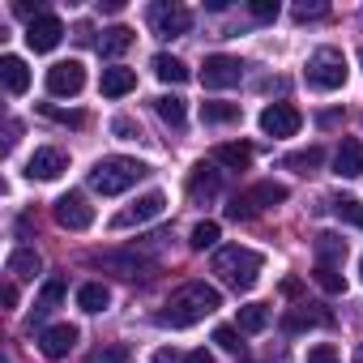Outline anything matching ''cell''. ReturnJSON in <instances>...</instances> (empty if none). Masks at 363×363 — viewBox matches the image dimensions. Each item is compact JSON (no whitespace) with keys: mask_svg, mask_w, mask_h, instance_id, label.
<instances>
[{"mask_svg":"<svg viewBox=\"0 0 363 363\" xmlns=\"http://www.w3.org/2000/svg\"><path fill=\"white\" fill-rule=\"evenodd\" d=\"M218 308H223L218 286L189 282V286H179V291L167 299V308L158 312V325H162V329H189V325L206 320V316H210V312H218Z\"/></svg>","mask_w":363,"mask_h":363,"instance_id":"cell-1","label":"cell"},{"mask_svg":"<svg viewBox=\"0 0 363 363\" xmlns=\"http://www.w3.org/2000/svg\"><path fill=\"white\" fill-rule=\"evenodd\" d=\"M265 269V257L257 248H244V244H227L214 252V274L231 286V291H252L257 278Z\"/></svg>","mask_w":363,"mask_h":363,"instance_id":"cell-2","label":"cell"},{"mask_svg":"<svg viewBox=\"0 0 363 363\" xmlns=\"http://www.w3.org/2000/svg\"><path fill=\"white\" fill-rule=\"evenodd\" d=\"M145 175H150V167H145L141 158L111 154V158H99V162L90 167V189L103 193V197H120V193H128L137 179H145Z\"/></svg>","mask_w":363,"mask_h":363,"instance_id":"cell-3","label":"cell"},{"mask_svg":"<svg viewBox=\"0 0 363 363\" xmlns=\"http://www.w3.org/2000/svg\"><path fill=\"white\" fill-rule=\"evenodd\" d=\"M308 86L312 90H342L346 86V56L337 48H320L308 56Z\"/></svg>","mask_w":363,"mask_h":363,"instance_id":"cell-4","label":"cell"},{"mask_svg":"<svg viewBox=\"0 0 363 363\" xmlns=\"http://www.w3.org/2000/svg\"><path fill=\"white\" fill-rule=\"evenodd\" d=\"M278 201H286V184H278V179H261V184H252L248 193L231 197L227 214L240 223V218H252L257 210H265V206H278Z\"/></svg>","mask_w":363,"mask_h":363,"instance_id":"cell-5","label":"cell"},{"mask_svg":"<svg viewBox=\"0 0 363 363\" xmlns=\"http://www.w3.org/2000/svg\"><path fill=\"white\" fill-rule=\"evenodd\" d=\"M150 26L158 39H179L193 30V13L184 5H175V0H162V5H150Z\"/></svg>","mask_w":363,"mask_h":363,"instance_id":"cell-6","label":"cell"},{"mask_svg":"<svg viewBox=\"0 0 363 363\" xmlns=\"http://www.w3.org/2000/svg\"><path fill=\"white\" fill-rule=\"evenodd\" d=\"M240 77H244V60L240 56H206V65H201V86L206 90H231V86H240Z\"/></svg>","mask_w":363,"mask_h":363,"instance_id":"cell-7","label":"cell"},{"mask_svg":"<svg viewBox=\"0 0 363 363\" xmlns=\"http://www.w3.org/2000/svg\"><path fill=\"white\" fill-rule=\"evenodd\" d=\"M162 210H167V197L162 193H145V197H137L128 210H120L116 218H111V231H128V227H145V223H154V218H162Z\"/></svg>","mask_w":363,"mask_h":363,"instance_id":"cell-8","label":"cell"},{"mask_svg":"<svg viewBox=\"0 0 363 363\" xmlns=\"http://www.w3.org/2000/svg\"><path fill=\"white\" fill-rule=\"evenodd\" d=\"M82 86H86V65L82 60H60V65L48 69V94L73 99V94H82Z\"/></svg>","mask_w":363,"mask_h":363,"instance_id":"cell-9","label":"cell"},{"mask_svg":"<svg viewBox=\"0 0 363 363\" xmlns=\"http://www.w3.org/2000/svg\"><path fill=\"white\" fill-rule=\"evenodd\" d=\"M299 124H303V116H299L291 103H269V107L261 111V133H265V137H295Z\"/></svg>","mask_w":363,"mask_h":363,"instance_id":"cell-10","label":"cell"},{"mask_svg":"<svg viewBox=\"0 0 363 363\" xmlns=\"http://www.w3.org/2000/svg\"><path fill=\"white\" fill-rule=\"evenodd\" d=\"M56 223H60L65 231H86V227L94 223V206H90L82 193H65V197L56 201Z\"/></svg>","mask_w":363,"mask_h":363,"instance_id":"cell-11","label":"cell"},{"mask_svg":"<svg viewBox=\"0 0 363 363\" xmlns=\"http://www.w3.org/2000/svg\"><path fill=\"white\" fill-rule=\"evenodd\" d=\"M60 39H65V22H60L56 13H43V18H35V22L26 26V48H30V52H52Z\"/></svg>","mask_w":363,"mask_h":363,"instance_id":"cell-12","label":"cell"},{"mask_svg":"<svg viewBox=\"0 0 363 363\" xmlns=\"http://www.w3.org/2000/svg\"><path fill=\"white\" fill-rule=\"evenodd\" d=\"M90 265L99 269H111L120 278H145V269H154V261L137 257V252H103V257H90Z\"/></svg>","mask_w":363,"mask_h":363,"instance_id":"cell-13","label":"cell"},{"mask_svg":"<svg viewBox=\"0 0 363 363\" xmlns=\"http://www.w3.org/2000/svg\"><path fill=\"white\" fill-rule=\"evenodd\" d=\"M65 167H69V158H65L60 150H52V145L35 150V154L26 158V175H30V179H56V175H65Z\"/></svg>","mask_w":363,"mask_h":363,"instance_id":"cell-14","label":"cell"},{"mask_svg":"<svg viewBox=\"0 0 363 363\" xmlns=\"http://www.w3.org/2000/svg\"><path fill=\"white\" fill-rule=\"evenodd\" d=\"M333 175H342V179L363 175V141L359 137H342V145L333 154Z\"/></svg>","mask_w":363,"mask_h":363,"instance_id":"cell-15","label":"cell"},{"mask_svg":"<svg viewBox=\"0 0 363 363\" xmlns=\"http://www.w3.org/2000/svg\"><path fill=\"white\" fill-rule=\"evenodd\" d=\"M218 189H223V175H218L210 162H197L193 175H189V197H193V201H214Z\"/></svg>","mask_w":363,"mask_h":363,"instance_id":"cell-16","label":"cell"},{"mask_svg":"<svg viewBox=\"0 0 363 363\" xmlns=\"http://www.w3.org/2000/svg\"><path fill=\"white\" fill-rule=\"evenodd\" d=\"M73 346H77V329H73V325H52V329L39 333V350H43L48 359H65Z\"/></svg>","mask_w":363,"mask_h":363,"instance_id":"cell-17","label":"cell"},{"mask_svg":"<svg viewBox=\"0 0 363 363\" xmlns=\"http://www.w3.org/2000/svg\"><path fill=\"white\" fill-rule=\"evenodd\" d=\"M333 316L320 308V303H299V308H291L286 316H282V329L286 333H303V329H312V325H329Z\"/></svg>","mask_w":363,"mask_h":363,"instance_id":"cell-18","label":"cell"},{"mask_svg":"<svg viewBox=\"0 0 363 363\" xmlns=\"http://www.w3.org/2000/svg\"><path fill=\"white\" fill-rule=\"evenodd\" d=\"M99 90H103L107 99H124V94H133V90H137V73H133V69H124V65H111V69H103Z\"/></svg>","mask_w":363,"mask_h":363,"instance_id":"cell-19","label":"cell"},{"mask_svg":"<svg viewBox=\"0 0 363 363\" xmlns=\"http://www.w3.org/2000/svg\"><path fill=\"white\" fill-rule=\"evenodd\" d=\"M0 77H5L9 94H26L30 90V69H26L22 56H0Z\"/></svg>","mask_w":363,"mask_h":363,"instance_id":"cell-20","label":"cell"},{"mask_svg":"<svg viewBox=\"0 0 363 363\" xmlns=\"http://www.w3.org/2000/svg\"><path fill=\"white\" fill-rule=\"evenodd\" d=\"M214 162L227 171H244L252 162V145L248 141H223V145H214Z\"/></svg>","mask_w":363,"mask_h":363,"instance_id":"cell-21","label":"cell"},{"mask_svg":"<svg viewBox=\"0 0 363 363\" xmlns=\"http://www.w3.org/2000/svg\"><path fill=\"white\" fill-rule=\"evenodd\" d=\"M150 69H154V77L167 82V86L189 82V65H184V60H175V56H167V52H158V56L150 60Z\"/></svg>","mask_w":363,"mask_h":363,"instance_id":"cell-22","label":"cell"},{"mask_svg":"<svg viewBox=\"0 0 363 363\" xmlns=\"http://www.w3.org/2000/svg\"><path fill=\"white\" fill-rule=\"evenodd\" d=\"M65 291H69V286H65V278H48V282H43L39 303H35V316H30V329H35V325H39V320H43V316L60 303V299H65Z\"/></svg>","mask_w":363,"mask_h":363,"instance_id":"cell-23","label":"cell"},{"mask_svg":"<svg viewBox=\"0 0 363 363\" xmlns=\"http://www.w3.org/2000/svg\"><path fill=\"white\" fill-rule=\"evenodd\" d=\"M43 269V257L35 252V248H18V252H9V274L13 278H26V282H35V274Z\"/></svg>","mask_w":363,"mask_h":363,"instance_id":"cell-24","label":"cell"},{"mask_svg":"<svg viewBox=\"0 0 363 363\" xmlns=\"http://www.w3.org/2000/svg\"><path fill=\"white\" fill-rule=\"evenodd\" d=\"M154 111H158V120H162V124H171V128H184V120H189V107H184V99H175V94H162V99H154Z\"/></svg>","mask_w":363,"mask_h":363,"instance_id":"cell-25","label":"cell"},{"mask_svg":"<svg viewBox=\"0 0 363 363\" xmlns=\"http://www.w3.org/2000/svg\"><path fill=\"white\" fill-rule=\"evenodd\" d=\"M312 278L325 295H342L346 291V278H342V265H329V261H316L312 265Z\"/></svg>","mask_w":363,"mask_h":363,"instance_id":"cell-26","label":"cell"},{"mask_svg":"<svg viewBox=\"0 0 363 363\" xmlns=\"http://www.w3.org/2000/svg\"><path fill=\"white\" fill-rule=\"evenodd\" d=\"M107 303H111V291H107L103 282H86V286L77 291V308H82V312H90V316H99Z\"/></svg>","mask_w":363,"mask_h":363,"instance_id":"cell-27","label":"cell"},{"mask_svg":"<svg viewBox=\"0 0 363 363\" xmlns=\"http://www.w3.org/2000/svg\"><path fill=\"white\" fill-rule=\"evenodd\" d=\"M265 325H269V308L265 303H244L240 316H235V329L240 333H261Z\"/></svg>","mask_w":363,"mask_h":363,"instance_id":"cell-28","label":"cell"},{"mask_svg":"<svg viewBox=\"0 0 363 363\" xmlns=\"http://www.w3.org/2000/svg\"><path fill=\"white\" fill-rule=\"evenodd\" d=\"M133 48V30L128 26H111V30H103V39H99V52L103 56H124Z\"/></svg>","mask_w":363,"mask_h":363,"instance_id":"cell-29","label":"cell"},{"mask_svg":"<svg viewBox=\"0 0 363 363\" xmlns=\"http://www.w3.org/2000/svg\"><path fill=\"white\" fill-rule=\"evenodd\" d=\"M316 261H329V265H342V261H346V240H337V235H329V231H320V235H316Z\"/></svg>","mask_w":363,"mask_h":363,"instance_id":"cell-30","label":"cell"},{"mask_svg":"<svg viewBox=\"0 0 363 363\" xmlns=\"http://www.w3.org/2000/svg\"><path fill=\"white\" fill-rule=\"evenodd\" d=\"M201 120L206 124H231V120H240V103H223V99L201 103Z\"/></svg>","mask_w":363,"mask_h":363,"instance_id":"cell-31","label":"cell"},{"mask_svg":"<svg viewBox=\"0 0 363 363\" xmlns=\"http://www.w3.org/2000/svg\"><path fill=\"white\" fill-rule=\"evenodd\" d=\"M333 214H337L342 223H350V227L363 231V201H359V197H333Z\"/></svg>","mask_w":363,"mask_h":363,"instance_id":"cell-32","label":"cell"},{"mask_svg":"<svg viewBox=\"0 0 363 363\" xmlns=\"http://www.w3.org/2000/svg\"><path fill=\"white\" fill-rule=\"evenodd\" d=\"M320 158H325V154H320V145H308V150H299V154H286V167L308 175L312 167H320Z\"/></svg>","mask_w":363,"mask_h":363,"instance_id":"cell-33","label":"cell"},{"mask_svg":"<svg viewBox=\"0 0 363 363\" xmlns=\"http://www.w3.org/2000/svg\"><path fill=\"white\" fill-rule=\"evenodd\" d=\"M189 244H193L197 252L214 248V244H218V223H210V218H206V223H197V227H193V235H189Z\"/></svg>","mask_w":363,"mask_h":363,"instance_id":"cell-34","label":"cell"},{"mask_svg":"<svg viewBox=\"0 0 363 363\" xmlns=\"http://www.w3.org/2000/svg\"><path fill=\"white\" fill-rule=\"evenodd\" d=\"M128 359H133L128 346H99V350L86 354V363H128Z\"/></svg>","mask_w":363,"mask_h":363,"instance_id":"cell-35","label":"cell"},{"mask_svg":"<svg viewBox=\"0 0 363 363\" xmlns=\"http://www.w3.org/2000/svg\"><path fill=\"white\" fill-rule=\"evenodd\" d=\"M214 342H218L227 354H244V342H240V329H235V325H218V329H214Z\"/></svg>","mask_w":363,"mask_h":363,"instance_id":"cell-36","label":"cell"},{"mask_svg":"<svg viewBox=\"0 0 363 363\" xmlns=\"http://www.w3.org/2000/svg\"><path fill=\"white\" fill-rule=\"evenodd\" d=\"M39 111H43L48 120H56V124H73V128H82V124H86V116H82V111H60V107H52V103H39Z\"/></svg>","mask_w":363,"mask_h":363,"instance_id":"cell-37","label":"cell"},{"mask_svg":"<svg viewBox=\"0 0 363 363\" xmlns=\"http://www.w3.org/2000/svg\"><path fill=\"white\" fill-rule=\"evenodd\" d=\"M248 13H252L257 22H274L282 9H278V0H252V5H248Z\"/></svg>","mask_w":363,"mask_h":363,"instance_id":"cell-38","label":"cell"},{"mask_svg":"<svg viewBox=\"0 0 363 363\" xmlns=\"http://www.w3.org/2000/svg\"><path fill=\"white\" fill-rule=\"evenodd\" d=\"M111 133H116L120 141H137V137H141L137 120H128V116H116V120H111Z\"/></svg>","mask_w":363,"mask_h":363,"instance_id":"cell-39","label":"cell"},{"mask_svg":"<svg viewBox=\"0 0 363 363\" xmlns=\"http://www.w3.org/2000/svg\"><path fill=\"white\" fill-rule=\"evenodd\" d=\"M308 363H342V359H337V346H329V342H316V346L308 350Z\"/></svg>","mask_w":363,"mask_h":363,"instance_id":"cell-40","label":"cell"},{"mask_svg":"<svg viewBox=\"0 0 363 363\" xmlns=\"http://www.w3.org/2000/svg\"><path fill=\"white\" fill-rule=\"evenodd\" d=\"M329 13V5H295V18L299 22H308V18H325Z\"/></svg>","mask_w":363,"mask_h":363,"instance_id":"cell-41","label":"cell"},{"mask_svg":"<svg viewBox=\"0 0 363 363\" xmlns=\"http://www.w3.org/2000/svg\"><path fill=\"white\" fill-rule=\"evenodd\" d=\"M150 363H184V354H179L175 346H162V350H154V359Z\"/></svg>","mask_w":363,"mask_h":363,"instance_id":"cell-42","label":"cell"},{"mask_svg":"<svg viewBox=\"0 0 363 363\" xmlns=\"http://www.w3.org/2000/svg\"><path fill=\"white\" fill-rule=\"evenodd\" d=\"M0 299H5V308H18V286L5 282V291H0Z\"/></svg>","mask_w":363,"mask_h":363,"instance_id":"cell-43","label":"cell"},{"mask_svg":"<svg viewBox=\"0 0 363 363\" xmlns=\"http://www.w3.org/2000/svg\"><path fill=\"white\" fill-rule=\"evenodd\" d=\"M184 363H214V359H210V350L201 346V350H189V354H184Z\"/></svg>","mask_w":363,"mask_h":363,"instance_id":"cell-44","label":"cell"},{"mask_svg":"<svg viewBox=\"0 0 363 363\" xmlns=\"http://www.w3.org/2000/svg\"><path fill=\"white\" fill-rule=\"evenodd\" d=\"M282 291H286V295H299L303 286H299V278H286V282H282Z\"/></svg>","mask_w":363,"mask_h":363,"instance_id":"cell-45","label":"cell"},{"mask_svg":"<svg viewBox=\"0 0 363 363\" xmlns=\"http://www.w3.org/2000/svg\"><path fill=\"white\" fill-rule=\"evenodd\" d=\"M359 363H363V346H359Z\"/></svg>","mask_w":363,"mask_h":363,"instance_id":"cell-46","label":"cell"},{"mask_svg":"<svg viewBox=\"0 0 363 363\" xmlns=\"http://www.w3.org/2000/svg\"><path fill=\"white\" fill-rule=\"evenodd\" d=\"M359 274H363V257H359Z\"/></svg>","mask_w":363,"mask_h":363,"instance_id":"cell-47","label":"cell"}]
</instances>
